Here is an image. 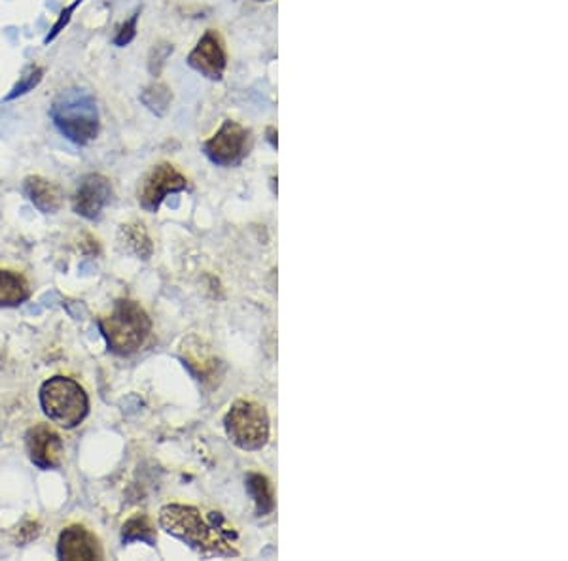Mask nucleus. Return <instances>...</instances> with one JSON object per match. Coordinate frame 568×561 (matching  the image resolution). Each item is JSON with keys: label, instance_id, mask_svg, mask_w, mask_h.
<instances>
[{"label": "nucleus", "instance_id": "nucleus-1", "mask_svg": "<svg viewBox=\"0 0 568 561\" xmlns=\"http://www.w3.org/2000/svg\"><path fill=\"white\" fill-rule=\"evenodd\" d=\"M160 525L172 537H177L199 552L218 556H237L231 544L213 525L203 520L201 512L186 505H167L160 512Z\"/></svg>", "mask_w": 568, "mask_h": 561}, {"label": "nucleus", "instance_id": "nucleus-2", "mask_svg": "<svg viewBox=\"0 0 568 561\" xmlns=\"http://www.w3.org/2000/svg\"><path fill=\"white\" fill-rule=\"evenodd\" d=\"M99 326L108 348L118 356L135 354L152 331L148 314L131 299H118L113 312L101 318Z\"/></svg>", "mask_w": 568, "mask_h": 561}, {"label": "nucleus", "instance_id": "nucleus-3", "mask_svg": "<svg viewBox=\"0 0 568 561\" xmlns=\"http://www.w3.org/2000/svg\"><path fill=\"white\" fill-rule=\"evenodd\" d=\"M40 405L54 424L65 429L80 425L89 410L84 388L69 376H54L42 384Z\"/></svg>", "mask_w": 568, "mask_h": 561}, {"label": "nucleus", "instance_id": "nucleus-4", "mask_svg": "<svg viewBox=\"0 0 568 561\" xmlns=\"http://www.w3.org/2000/svg\"><path fill=\"white\" fill-rule=\"evenodd\" d=\"M57 131L74 144H89L99 135V110L89 95L69 93L57 99L50 110Z\"/></svg>", "mask_w": 568, "mask_h": 561}, {"label": "nucleus", "instance_id": "nucleus-5", "mask_svg": "<svg viewBox=\"0 0 568 561\" xmlns=\"http://www.w3.org/2000/svg\"><path fill=\"white\" fill-rule=\"evenodd\" d=\"M224 425L231 442L241 450H262L270 441V416L255 400H235L226 414Z\"/></svg>", "mask_w": 568, "mask_h": 561}, {"label": "nucleus", "instance_id": "nucleus-6", "mask_svg": "<svg viewBox=\"0 0 568 561\" xmlns=\"http://www.w3.org/2000/svg\"><path fill=\"white\" fill-rule=\"evenodd\" d=\"M250 133L241 123L226 120L222 127L203 144V150L214 165L233 167L248 153Z\"/></svg>", "mask_w": 568, "mask_h": 561}, {"label": "nucleus", "instance_id": "nucleus-7", "mask_svg": "<svg viewBox=\"0 0 568 561\" xmlns=\"http://www.w3.org/2000/svg\"><path fill=\"white\" fill-rule=\"evenodd\" d=\"M188 187V178L171 163L155 165L142 180L138 187V202L148 212H157L162 202Z\"/></svg>", "mask_w": 568, "mask_h": 561}, {"label": "nucleus", "instance_id": "nucleus-8", "mask_svg": "<svg viewBox=\"0 0 568 561\" xmlns=\"http://www.w3.org/2000/svg\"><path fill=\"white\" fill-rule=\"evenodd\" d=\"M188 65L199 74H203L205 78L222 79L228 67V54L226 44L218 30L209 29L207 33L199 38L192 54L188 55Z\"/></svg>", "mask_w": 568, "mask_h": 561}, {"label": "nucleus", "instance_id": "nucleus-9", "mask_svg": "<svg viewBox=\"0 0 568 561\" xmlns=\"http://www.w3.org/2000/svg\"><path fill=\"white\" fill-rule=\"evenodd\" d=\"M113 197V186L103 174H88L78 184L72 195V208L78 216L86 219L99 218L104 210V206Z\"/></svg>", "mask_w": 568, "mask_h": 561}, {"label": "nucleus", "instance_id": "nucleus-10", "mask_svg": "<svg viewBox=\"0 0 568 561\" xmlns=\"http://www.w3.org/2000/svg\"><path fill=\"white\" fill-rule=\"evenodd\" d=\"M27 452L40 469H57L63 463V442L47 424H37L27 431Z\"/></svg>", "mask_w": 568, "mask_h": 561}, {"label": "nucleus", "instance_id": "nucleus-11", "mask_svg": "<svg viewBox=\"0 0 568 561\" xmlns=\"http://www.w3.org/2000/svg\"><path fill=\"white\" fill-rule=\"evenodd\" d=\"M57 554L67 561H91L103 559V549L99 539L84 525H69L59 537Z\"/></svg>", "mask_w": 568, "mask_h": 561}, {"label": "nucleus", "instance_id": "nucleus-12", "mask_svg": "<svg viewBox=\"0 0 568 561\" xmlns=\"http://www.w3.org/2000/svg\"><path fill=\"white\" fill-rule=\"evenodd\" d=\"M182 358L186 365L192 368V373L199 376L203 382H216L220 361L211 351V348L205 346V342L197 336H188L182 342Z\"/></svg>", "mask_w": 568, "mask_h": 561}, {"label": "nucleus", "instance_id": "nucleus-13", "mask_svg": "<svg viewBox=\"0 0 568 561\" xmlns=\"http://www.w3.org/2000/svg\"><path fill=\"white\" fill-rule=\"evenodd\" d=\"M23 191L40 212L55 214L63 206V194L57 184L42 178V176H27L23 182Z\"/></svg>", "mask_w": 568, "mask_h": 561}, {"label": "nucleus", "instance_id": "nucleus-14", "mask_svg": "<svg viewBox=\"0 0 568 561\" xmlns=\"http://www.w3.org/2000/svg\"><path fill=\"white\" fill-rule=\"evenodd\" d=\"M118 240H120V246L125 252L137 255V258H140V260H150L154 246H152V240H150V236H148L142 223H138V221L123 223V226L120 227V233H118Z\"/></svg>", "mask_w": 568, "mask_h": 561}, {"label": "nucleus", "instance_id": "nucleus-15", "mask_svg": "<svg viewBox=\"0 0 568 561\" xmlns=\"http://www.w3.org/2000/svg\"><path fill=\"white\" fill-rule=\"evenodd\" d=\"M30 295L27 280L12 270H0V307H15Z\"/></svg>", "mask_w": 568, "mask_h": 561}, {"label": "nucleus", "instance_id": "nucleus-16", "mask_svg": "<svg viewBox=\"0 0 568 561\" xmlns=\"http://www.w3.org/2000/svg\"><path fill=\"white\" fill-rule=\"evenodd\" d=\"M246 490L252 499H255L258 516H267L275 508V495L273 486L267 476L252 473L246 476Z\"/></svg>", "mask_w": 568, "mask_h": 561}, {"label": "nucleus", "instance_id": "nucleus-17", "mask_svg": "<svg viewBox=\"0 0 568 561\" xmlns=\"http://www.w3.org/2000/svg\"><path fill=\"white\" fill-rule=\"evenodd\" d=\"M121 539H123V542L145 540V542L150 544V547H154V544H155V532H154V525L148 520V516L142 515V512H140V515L131 516L128 522L123 524Z\"/></svg>", "mask_w": 568, "mask_h": 561}, {"label": "nucleus", "instance_id": "nucleus-18", "mask_svg": "<svg viewBox=\"0 0 568 561\" xmlns=\"http://www.w3.org/2000/svg\"><path fill=\"white\" fill-rule=\"evenodd\" d=\"M140 101L148 110H152L154 114L163 116L172 101V93L165 84L155 82L140 93Z\"/></svg>", "mask_w": 568, "mask_h": 561}, {"label": "nucleus", "instance_id": "nucleus-19", "mask_svg": "<svg viewBox=\"0 0 568 561\" xmlns=\"http://www.w3.org/2000/svg\"><path fill=\"white\" fill-rule=\"evenodd\" d=\"M44 79V69L38 67V65H29L23 74L20 76L18 84H15L12 87V91L6 95L4 101H13V99H20L23 97V95L35 91V87H38V84Z\"/></svg>", "mask_w": 568, "mask_h": 561}, {"label": "nucleus", "instance_id": "nucleus-20", "mask_svg": "<svg viewBox=\"0 0 568 561\" xmlns=\"http://www.w3.org/2000/svg\"><path fill=\"white\" fill-rule=\"evenodd\" d=\"M84 3V0H74L72 4H69V6H65L61 10V13H59V18H57V21L52 25V29H50V33L46 35V38H44V44L47 45L50 42H54L63 30H65V27L71 23V20H72V15H74V12H76V8L80 6Z\"/></svg>", "mask_w": 568, "mask_h": 561}, {"label": "nucleus", "instance_id": "nucleus-21", "mask_svg": "<svg viewBox=\"0 0 568 561\" xmlns=\"http://www.w3.org/2000/svg\"><path fill=\"white\" fill-rule=\"evenodd\" d=\"M138 18H140V12L137 10L131 18L125 21V23H121L118 29H116V35H114V45H118V47H125V45H129L133 40H135V37H137V23H138Z\"/></svg>", "mask_w": 568, "mask_h": 561}, {"label": "nucleus", "instance_id": "nucleus-22", "mask_svg": "<svg viewBox=\"0 0 568 561\" xmlns=\"http://www.w3.org/2000/svg\"><path fill=\"white\" fill-rule=\"evenodd\" d=\"M172 54V44H167V42H162L154 45V50L150 52V61H148V69L154 76H160L163 65H165V59Z\"/></svg>", "mask_w": 568, "mask_h": 561}]
</instances>
